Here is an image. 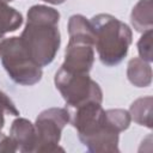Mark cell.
<instances>
[{"label":"cell","mask_w":153,"mask_h":153,"mask_svg":"<svg viewBox=\"0 0 153 153\" xmlns=\"http://www.w3.org/2000/svg\"><path fill=\"white\" fill-rule=\"evenodd\" d=\"M68 123L69 111L67 108H49L39 112L33 123L37 139L35 152H63L59 142L62 130Z\"/></svg>","instance_id":"8992f818"},{"label":"cell","mask_w":153,"mask_h":153,"mask_svg":"<svg viewBox=\"0 0 153 153\" xmlns=\"http://www.w3.org/2000/svg\"><path fill=\"white\" fill-rule=\"evenodd\" d=\"M13 0H0V36L18 30L23 24V16L10 6Z\"/></svg>","instance_id":"30bf717a"},{"label":"cell","mask_w":153,"mask_h":153,"mask_svg":"<svg viewBox=\"0 0 153 153\" xmlns=\"http://www.w3.org/2000/svg\"><path fill=\"white\" fill-rule=\"evenodd\" d=\"M152 47H153V30L142 32V36L140 37L137 42L139 57L147 62H152L153 61V48Z\"/></svg>","instance_id":"4fadbf2b"},{"label":"cell","mask_w":153,"mask_h":153,"mask_svg":"<svg viewBox=\"0 0 153 153\" xmlns=\"http://www.w3.org/2000/svg\"><path fill=\"white\" fill-rule=\"evenodd\" d=\"M152 105H153V98L151 96L141 97L134 100L129 109L130 118L140 124L145 126L147 128H152Z\"/></svg>","instance_id":"8fae6325"},{"label":"cell","mask_w":153,"mask_h":153,"mask_svg":"<svg viewBox=\"0 0 153 153\" xmlns=\"http://www.w3.org/2000/svg\"><path fill=\"white\" fill-rule=\"evenodd\" d=\"M44 2H48V4H51V5H60V4H63L66 0H42Z\"/></svg>","instance_id":"2e32d148"},{"label":"cell","mask_w":153,"mask_h":153,"mask_svg":"<svg viewBox=\"0 0 153 153\" xmlns=\"http://www.w3.org/2000/svg\"><path fill=\"white\" fill-rule=\"evenodd\" d=\"M0 60L8 76L18 85L32 86L42 79V67L30 56L20 37L0 39Z\"/></svg>","instance_id":"277c9868"},{"label":"cell","mask_w":153,"mask_h":153,"mask_svg":"<svg viewBox=\"0 0 153 153\" xmlns=\"http://www.w3.org/2000/svg\"><path fill=\"white\" fill-rule=\"evenodd\" d=\"M108 122L118 131L122 133L127 130L130 126L131 118L128 110L124 109H108L105 110Z\"/></svg>","instance_id":"7c38bea8"},{"label":"cell","mask_w":153,"mask_h":153,"mask_svg":"<svg viewBox=\"0 0 153 153\" xmlns=\"http://www.w3.org/2000/svg\"><path fill=\"white\" fill-rule=\"evenodd\" d=\"M130 23L137 32L153 29V1L139 0L131 10Z\"/></svg>","instance_id":"ba28073f"},{"label":"cell","mask_w":153,"mask_h":153,"mask_svg":"<svg viewBox=\"0 0 153 153\" xmlns=\"http://www.w3.org/2000/svg\"><path fill=\"white\" fill-rule=\"evenodd\" d=\"M60 12L47 5H33L26 14L25 27L19 36L33 61L41 67L50 65L61 44Z\"/></svg>","instance_id":"6da1fadb"},{"label":"cell","mask_w":153,"mask_h":153,"mask_svg":"<svg viewBox=\"0 0 153 153\" xmlns=\"http://www.w3.org/2000/svg\"><path fill=\"white\" fill-rule=\"evenodd\" d=\"M90 22L94 32V48L100 62L106 67L120 65L133 42L130 27L109 13L96 14Z\"/></svg>","instance_id":"7a4b0ae2"},{"label":"cell","mask_w":153,"mask_h":153,"mask_svg":"<svg viewBox=\"0 0 153 153\" xmlns=\"http://www.w3.org/2000/svg\"><path fill=\"white\" fill-rule=\"evenodd\" d=\"M19 116V110L17 109L16 104L12 99L2 91H0V135L2 134L1 130L5 126V116Z\"/></svg>","instance_id":"5bb4252c"},{"label":"cell","mask_w":153,"mask_h":153,"mask_svg":"<svg viewBox=\"0 0 153 153\" xmlns=\"http://www.w3.org/2000/svg\"><path fill=\"white\" fill-rule=\"evenodd\" d=\"M0 152H18L17 145L14 143V141L11 139V136L8 135H0Z\"/></svg>","instance_id":"9a60e30c"},{"label":"cell","mask_w":153,"mask_h":153,"mask_svg":"<svg viewBox=\"0 0 153 153\" xmlns=\"http://www.w3.org/2000/svg\"><path fill=\"white\" fill-rule=\"evenodd\" d=\"M55 87L66 102L67 109H74L86 103L103 102V91L88 74L72 73L62 67L55 73Z\"/></svg>","instance_id":"5b68a950"},{"label":"cell","mask_w":153,"mask_h":153,"mask_svg":"<svg viewBox=\"0 0 153 153\" xmlns=\"http://www.w3.org/2000/svg\"><path fill=\"white\" fill-rule=\"evenodd\" d=\"M69 41L61 67L72 73L88 74L94 63V32L91 22L82 14L68 19Z\"/></svg>","instance_id":"3957f363"},{"label":"cell","mask_w":153,"mask_h":153,"mask_svg":"<svg viewBox=\"0 0 153 153\" xmlns=\"http://www.w3.org/2000/svg\"><path fill=\"white\" fill-rule=\"evenodd\" d=\"M1 38H4V36H0V39H1Z\"/></svg>","instance_id":"e0dca14e"},{"label":"cell","mask_w":153,"mask_h":153,"mask_svg":"<svg viewBox=\"0 0 153 153\" xmlns=\"http://www.w3.org/2000/svg\"><path fill=\"white\" fill-rule=\"evenodd\" d=\"M10 136L17 145V148L22 153L35 152L36 148V130L35 124L24 117L13 120L10 128Z\"/></svg>","instance_id":"52a82bcc"},{"label":"cell","mask_w":153,"mask_h":153,"mask_svg":"<svg viewBox=\"0 0 153 153\" xmlns=\"http://www.w3.org/2000/svg\"><path fill=\"white\" fill-rule=\"evenodd\" d=\"M127 78L129 82L136 87H148L152 82V68L149 62L140 57L129 60L127 66Z\"/></svg>","instance_id":"9c48e42d"}]
</instances>
